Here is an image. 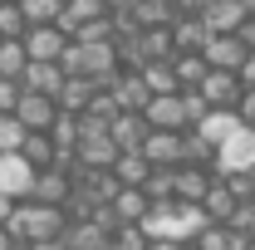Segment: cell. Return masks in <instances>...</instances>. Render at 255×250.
<instances>
[{"label":"cell","instance_id":"6da1fadb","mask_svg":"<svg viewBox=\"0 0 255 250\" xmlns=\"http://www.w3.org/2000/svg\"><path fill=\"white\" fill-rule=\"evenodd\" d=\"M211 221L201 206H187V201H152L147 206V216H142V236L147 241H172V246H191L201 231H206Z\"/></svg>","mask_w":255,"mask_h":250},{"label":"cell","instance_id":"7a4b0ae2","mask_svg":"<svg viewBox=\"0 0 255 250\" xmlns=\"http://www.w3.org/2000/svg\"><path fill=\"white\" fill-rule=\"evenodd\" d=\"M20 246H59V236L69 231V216L59 206H39V201H15V216L5 226Z\"/></svg>","mask_w":255,"mask_h":250},{"label":"cell","instance_id":"3957f363","mask_svg":"<svg viewBox=\"0 0 255 250\" xmlns=\"http://www.w3.org/2000/svg\"><path fill=\"white\" fill-rule=\"evenodd\" d=\"M59 69H64V79H94L98 89H108L123 74L118 44H74V39H69V49L59 54Z\"/></svg>","mask_w":255,"mask_h":250},{"label":"cell","instance_id":"277c9868","mask_svg":"<svg viewBox=\"0 0 255 250\" xmlns=\"http://www.w3.org/2000/svg\"><path fill=\"white\" fill-rule=\"evenodd\" d=\"M216 177H236V172H255V127H241L226 147H216Z\"/></svg>","mask_w":255,"mask_h":250},{"label":"cell","instance_id":"5b68a950","mask_svg":"<svg viewBox=\"0 0 255 250\" xmlns=\"http://www.w3.org/2000/svg\"><path fill=\"white\" fill-rule=\"evenodd\" d=\"M74 196V167H44V172H34V187H30V201L39 206H59Z\"/></svg>","mask_w":255,"mask_h":250},{"label":"cell","instance_id":"8992f818","mask_svg":"<svg viewBox=\"0 0 255 250\" xmlns=\"http://www.w3.org/2000/svg\"><path fill=\"white\" fill-rule=\"evenodd\" d=\"M142 123L162 127V132H187V108H182V89L177 94H152L142 108Z\"/></svg>","mask_w":255,"mask_h":250},{"label":"cell","instance_id":"52a82bcc","mask_svg":"<svg viewBox=\"0 0 255 250\" xmlns=\"http://www.w3.org/2000/svg\"><path fill=\"white\" fill-rule=\"evenodd\" d=\"M25 54H30V64H59V54L69 49V34L59 30V25H34V30H25Z\"/></svg>","mask_w":255,"mask_h":250},{"label":"cell","instance_id":"ba28073f","mask_svg":"<svg viewBox=\"0 0 255 250\" xmlns=\"http://www.w3.org/2000/svg\"><path fill=\"white\" fill-rule=\"evenodd\" d=\"M211 187H216V172L211 167H172V201L201 206Z\"/></svg>","mask_w":255,"mask_h":250},{"label":"cell","instance_id":"9c48e42d","mask_svg":"<svg viewBox=\"0 0 255 250\" xmlns=\"http://www.w3.org/2000/svg\"><path fill=\"white\" fill-rule=\"evenodd\" d=\"M103 94L113 98V108H118V113H142V108H147V98H152L137 69H123V74H118V79H113Z\"/></svg>","mask_w":255,"mask_h":250},{"label":"cell","instance_id":"30bf717a","mask_svg":"<svg viewBox=\"0 0 255 250\" xmlns=\"http://www.w3.org/2000/svg\"><path fill=\"white\" fill-rule=\"evenodd\" d=\"M30 187H34V167L20 152H5V157H0V196L30 201Z\"/></svg>","mask_w":255,"mask_h":250},{"label":"cell","instance_id":"8fae6325","mask_svg":"<svg viewBox=\"0 0 255 250\" xmlns=\"http://www.w3.org/2000/svg\"><path fill=\"white\" fill-rule=\"evenodd\" d=\"M196 94L206 98V108H211V113H226V108H236V98L246 94V89H241V79H236V74L211 69V74L201 79V89H196Z\"/></svg>","mask_w":255,"mask_h":250},{"label":"cell","instance_id":"7c38bea8","mask_svg":"<svg viewBox=\"0 0 255 250\" xmlns=\"http://www.w3.org/2000/svg\"><path fill=\"white\" fill-rule=\"evenodd\" d=\"M15 118H20L25 132H49L54 118H59V103L44 98V94H25V98H20V108H15Z\"/></svg>","mask_w":255,"mask_h":250},{"label":"cell","instance_id":"4fadbf2b","mask_svg":"<svg viewBox=\"0 0 255 250\" xmlns=\"http://www.w3.org/2000/svg\"><path fill=\"white\" fill-rule=\"evenodd\" d=\"M196 20L206 25V34H236L246 20H251V15L241 10V0H211V5L196 15Z\"/></svg>","mask_w":255,"mask_h":250},{"label":"cell","instance_id":"5bb4252c","mask_svg":"<svg viewBox=\"0 0 255 250\" xmlns=\"http://www.w3.org/2000/svg\"><path fill=\"white\" fill-rule=\"evenodd\" d=\"M201 59H206V69H226V74H236V69L246 64V49H241L236 34H211L206 49H201Z\"/></svg>","mask_w":255,"mask_h":250},{"label":"cell","instance_id":"9a60e30c","mask_svg":"<svg viewBox=\"0 0 255 250\" xmlns=\"http://www.w3.org/2000/svg\"><path fill=\"white\" fill-rule=\"evenodd\" d=\"M147 132H152V127L142 123V113H118V118L108 123V137H113V147H118V152H142Z\"/></svg>","mask_w":255,"mask_h":250},{"label":"cell","instance_id":"2e32d148","mask_svg":"<svg viewBox=\"0 0 255 250\" xmlns=\"http://www.w3.org/2000/svg\"><path fill=\"white\" fill-rule=\"evenodd\" d=\"M142 157H147V167H182V132L152 127L147 142H142Z\"/></svg>","mask_w":255,"mask_h":250},{"label":"cell","instance_id":"e0dca14e","mask_svg":"<svg viewBox=\"0 0 255 250\" xmlns=\"http://www.w3.org/2000/svg\"><path fill=\"white\" fill-rule=\"evenodd\" d=\"M128 20H132L137 30H172L182 15H177L172 0H137V5L128 10Z\"/></svg>","mask_w":255,"mask_h":250},{"label":"cell","instance_id":"ac0fdd59","mask_svg":"<svg viewBox=\"0 0 255 250\" xmlns=\"http://www.w3.org/2000/svg\"><path fill=\"white\" fill-rule=\"evenodd\" d=\"M103 94L94 79H64L59 84V94H54V103H59V113H74V118H84L89 113V103Z\"/></svg>","mask_w":255,"mask_h":250},{"label":"cell","instance_id":"d6986e66","mask_svg":"<svg viewBox=\"0 0 255 250\" xmlns=\"http://www.w3.org/2000/svg\"><path fill=\"white\" fill-rule=\"evenodd\" d=\"M108 236L98 221H69V231L59 236V250H108Z\"/></svg>","mask_w":255,"mask_h":250},{"label":"cell","instance_id":"ffe728a7","mask_svg":"<svg viewBox=\"0 0 255 250\" xmlns=\"http://www.w3.org/2000/svg\"><path fill=\"white\" fill-rule=\"evenodd\" d=\"M191 132H196L201 142H211V147H226V142L241 132V118H236V108H226V113H206Z\"/></svg>","mask_w":255,"mask_h":250},{"label":"cell","instance_id":"44dd1931","mask_svg":"<svg viewBox=\"0 0 255 250\" xmlns=\"http://www.w3.org/2000/svg\"><path fill=\"white\" fill-rule=\"evenodd\" d=\"M103 15H108V10H103V0H64V10H59V20H54V25L74 39V30H84L89 20H103Z\"/></svg>","mask_w":255,"mask_h":250},{"label":"cell","instance_id":"7402d4cb","mask_svg":"<svg viewBox=\"0 0 255 250\" xmlns=\"http://www.w3.org/2000/svg\"><path fill=\"white\" fill-rule=\"evenodd\" d=\"M59 84H64V69H59V64H30L25 79H20L25 94H44V98L59 94Z\"/></svg>","mask_w":255,"mask_h":250},{"label":"cell","instance_id":"603a6c76","mask_svg":"<svg viewBox=\"0 0 255 250\" xmlns=\"http://www.w3.org/2000/svg\"><path fill=\"white\" fill-rule=\"evenodd\" d=\"M147 177H152V167H147V157H142V152H118V162H113V182H118V187L142 191Z\"/></svg>","mask_w":255,"mask_h":250},{"label":"cell","instance_id":"cb8c5ba5","mask_svg":"<svg viewBox=\"0 0 255 250\" xmlns=\"http://www.w3.org/2000/svg\"><path fill=\"white\" fill-rule=\"evenodd\" d=\"M206 39H211L206 25H201V20H191V15H182V20L172 25V49H177V54H201V49H206Z\"/></svg>","mask_w":255,"mask_h":250},{"label":"cell","instance_id":"d4e9b609","mask_svg":"<svg viewBox=\"0 0 255 250\" xmlns=\"http://www.w3.org/2000/svg\"><path fill=\"white\" fill-rule=\"evenodd\" d=\"M20 157L30 162L34 172H44V167H54V162H59V147H54V137H49V132H25Z\"/></svg>","mask_w":255,"mask_h":250},{"label":"cell","instance_id":"484cf974","mask_svg":"<svg viewBox=\"0 0 255 250\" xmlns=\"http://www.w3.org/2000/svg\"><path fill=\"white\" fill-rule=\"evenodd\" d=\"M236 206H241V201H236V196H231V191L221 187V177H216V187L206 191V201H201V211H206V221H211V226H231V216H236Z\"/></svg>","mask_w":255,"mask_h":250},{"label":"cell","instance_id":"4316f807","mask_svg":"<svg viewBox=\"0 0 255 250\" xmlns=\"http://www.w3.org/2000/svg\"><path fill=\"white\" fill-rule=\"evenodd\" d=\"M211 69L201 54H172V79H177V89H201V79H206Z\"/></svg>","mask_w":255,"mask_h":250},{"label":"cell","instance_id":"83f0119b","mask_svg":"<svg viewBox=\"0 0 255 250\" xmlns=\"http://www.w3.org/2000/svg\"><path fill=\"white\" fill-rule=\"evenodd\" d=\"M25 69H30V54H25V44L20 39H0V79H25Z\"/></svg>","mask_w":255,"mask_h":250},{"label":"cell","instance_id":"f1b7e54d","mask_svg":"<svg viewBox=\"0 0 255 250\" xmlns=\"http://www.w3.org/2000/svg\"><path fill=\"white\" fill-rule=\"evenodd\" d=\"M20 5V15H25V25H54L59 20V10H64V0H15Z\"/></svg>","mask_w":255,"mask_h":250},{"label":"cell","instance_id":"f546056e","mask_svg":"<svg viewBox=\"0 0 255 250\" xmlns=\"http://www.w3.org/2000/svg\"><path fill=\"white\" fill-rule=\"evenodd\" d=\"M236 241H241V236H236L231 226H206L191 246H196V250H236Z\"/></svg>","mask_w":255,"mask_h":250},{"label":"cell","instance_id":"4dcf8cb0","mask_svg":"<svg viewBox=\"0 0 255 250\" xmlns=\"http://www.w3.org/2000/svg\"><path fill=\"white\" fill-rule=\"evenodd\" d=\"M25 15H20V5L15 0H0V39H25Z\"/></svg>","mask_w":255,"mask_h":250},{"label":"cell","instance_id":"1f68e13d","mask_svg":"<svg viewBox=\"0 0 255 250\" xmlns=\"http://www.w3.org/2000/svg\"><path fill=\"white\" fill-rule=\"evenodd\" d=\"M137 74H142L147 94H177V79H172V64H147V69H137Z\"/></svg>","mask_w":255,"mask_h":250},{"label":"cell","instance_id":"d6a6232c","mask_svg":"<svg viewBox=\"0 0 255 250\" xmlns=\"http://www.w3.org/2000/svg\"><path fill=\"white\" fill-rule=\"evenodd\" d=\"M147 201H172V167H152V177L142 182Z\"/></svg>","mask_w":255,"mask_h":250},{"label":"cell","instance_id":"836d02e7","mask_svg":"<svg viewBox=\"0 0 255 250\" xmlns=\"http://www.w3.org/2000/svg\"><path fill=\"white\" fill-rule=\"evenodd\" d=\"M20 142H25V127L15 113H0V157L5 152H20Z\"/></svg>","mask_w":255,"mask_h":250},{"label":"cell","instance_id":"e575fe53","mask_svg":"<svg viewBox=\"0 0 255 250\" xmlns=\"http://www.w3.org/2000/svg\"><path fill=\"white\" fill-rule=\"evenodd\" d=\"M231 231H236V236H246V241H255V201H241V206H236Z\"/></svg>","mask_w":255,"mask_h":250},{"label":"cell","instance_id":"d590c367","mask_svg":"<svg viewBox=\"0 0 255 250\" xmlns=\"http://www.w3.org/2000/svg\"><path fill=\"white\" fill-rule=\"evenodd\" d=\"M20 98H25V89H20L15 79H0V113H15Z\"/></svg>","mask_w":255,"mask_h":250},{"label":"cell","instance_id":"8d00e7d4","mask_svg":"<svg viewBox=\"0 0 255 250\" xmlns=\"http://www.w3.org/2000/svg\"><path fill=\"white\" fill-rule=\"evenodd\" d=\"M236 118H241V127H255V89H246L236 98Z\"/></svg>","mask_w":255,"mask_h":250},{"label":"cell","instance_id":"74e56055","mask_svg":"<svg viewBox=\"0 0 255 250\" xmlns=\"http://www.w3.org/2000/svg\"><path fill=\"white\" fill-rule=\"evenodd\" d=\"M236 79H241V89H255V54H246V64L236 69Z\"/></svg>","mask_w":255,"mask_h":250},{"label":"cell","instance_id":"f35d334b","mask_svg":"<svg viewBox=\"0 0 255 250\" xmlns=\"http://www.w3.org/2000/svg\"><path fill=\"white\" fill-rule=\"evenodd\" d=\"M236 39H241V49H246V54H255V20H246V25L236 30Z\"/></svg>","mask_w":255,"mask_h":250},{"label":"cell","instance_id":"ab89813d","mask_svg":"<svg viewBox=\"0 0 255 250\" xmlns=\"http://www.w3.org/2000/svg\"><path fill=\"white\" fill-rule=\"evenodd\" d=\"M172 5H177V15H191V20H196V15H201L211 0H172Z\"/></svg>","mask_w":255,"mask_h":250},{"label":"cell","instance_id":"60d3db41","mask_svg":"<svg viewBox=\"0 0 255 250\" xmlns=\"http://www.w3.org/2000/svg\"><path fill=\"white\" fill-rule=\"evenodd\" d=\"M10 216H15V201H10V196H0V231L10 226Z\"/></svg>","mask_w":255,"mask_h":250},{"label":"cell","instance_id":"b9f144b4","mask_svg":"<svg viewBox=\"0 0 255 250\" xmlns=\"http://www.w3.org/2000/svg\"><path fill=\"white\" fill-rule=\"evenodd\" d=\"M0 250H20V241H15L10 231H0Z\"/></svg>","mask_w":255,"mask_h":250},{"label":"cell","instance_id":"7bdbcfd3","mask_svg":"<svg viewBox=\"0 0 255 250\" xmlns=\"http://www.w3.org/2000/svg\"><path fill=\"white\" fill-rule=\"evenodd\" d=\"M142 250H177V246H172V241H147Z\"/></svg>","mask_w":255,"mask_h":250},{"label":"cell","instance_id":"ee69618b","mask_svg":"<svg viewBox=\"0 0 255 250\" xmlns=\"http://www.w3.org/2000/svg\"><path fill=\"white\" fill-rule=\"evenodd\" d=\"M241 10H246V15H251V20H255V0H241Z\"/></svg>","mask_w":255,"mask_h":250},{"label":"cell","instance_id":"f6af8a7d","mask_svg":"<svg viewBox=\"0 0 255 250\" xmlns=\"http://www.w3.org/2000/svg\"><path fill=\"white\" fill-rule=\"evenodd\" d=\"M20 250H59V246H20Z\"/></svg>","mask_w":255,"mask_h":250},{"label":"cell","instance_id":"bcb514c9","mask_svg":"<svg viewBox=\"0 0 255 250\" xmlns=\"http://www.w3.org/2000/svg\"><path fill=\"white\" fill-rule=\"evenodd\" d=\"M177 250H196V246H177Z\"/></svg>","mask_w":255,"mask_h":250}]
</instances>
